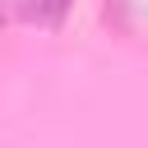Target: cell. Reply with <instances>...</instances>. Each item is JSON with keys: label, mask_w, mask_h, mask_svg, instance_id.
Wrapping results in <instances>:
<instances>
[{"label": "cell", "mask_w": 148, "mask_h": 148, "mask_svg": "<svg viewBox=\"0 0 148 148\" xmlns=\"http://www.w3.org/2000/svg\"><path fill=\"white\" fill-rule=\"evenodd\" d=\"M74 0H18V14L28 23H42V28H56L65 14H69Z\"/></svg>", "instance_id": "obj_1"}, {"label": "cell", "mask_w": 148, "mask_h": 148, "mask_svg": "<svg viewBox=\"0 0 148 148\" xmlns=\"http://www.w3.org/2000/svg\"><path fill=\"white\" fill-rule=\"evenodd\" d=\"M5 18H9V9H5V0H0V28H5Z\"/></svg>", "instance_id": "obj_2"}]
</instances>
